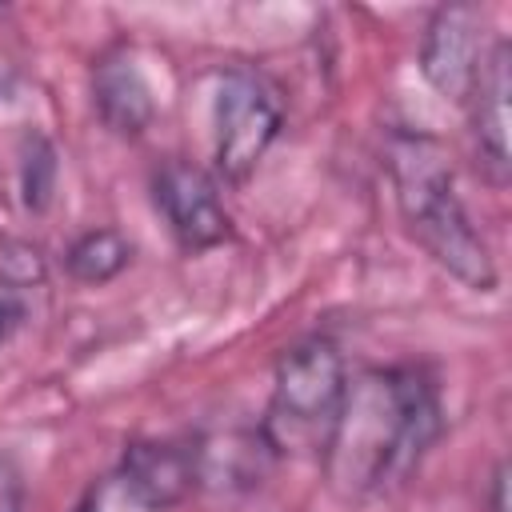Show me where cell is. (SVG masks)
Segmentation results:
<instances>
[{
  "instance_id": "2",
  "label": "cell",
  "mask_w": 512,
  "mask_h": 512,
  "mask_svg": "<svg viewBox=\"0 0 512 512\" xmlns=\"http://www.w3.org/2000/svg\"><path fill=\"white\" fill-rule=\"evenodd\" d=\"M384 168L396 212L428 260L464 288L492 292L500 284V268L456 188V168L444 140L400 124L384 136Z\"/></svg>"
},
{
  "instance_id": "10",
  "label": "cell",
  "mask_w": 512,
  "mask_h": 512,
  "mask_svg": "<svg viewBox=\"0 0 512 512\" xmlns=\"http://www.w3.org/2000/svg\"><path fill=\"white\" fill-rule=\"evenodd\" d=\"M276 448L252 428H228L216 436H196V468H200V488H220V492H252L264 484V476L276 464Z\"/></svg>"
},
{
  "instance_id": "17",
  "label": "cell",
  "mask_w": 512,
  "mask_h": 512,
  "mask_svg": "<svg viewBox=\"0 0 512 512\" xmlns=\"http://www.w3.org/2000/svg\"><path fill=\"white\" fill-rule=\"evenodd\" d=\"M16 324H20V304L8 292H0V348L8 344V336H12Z\"/></svg>"
},
{
  "instance_id": "7",
  "label": "cell",
  "mask_w": 512,
  "mask_h": 512,
  "mask_svg": "<svg viewBox=\"0 0 512 512\" xmlns=\"http://www.w3.org/2000/svg\"><path fill=\"white\" fill-rule=\"evenodd\" d=\"M508 68H512L508 40H492L484 68L476 76V88L464 100L476 168L492 188H504L508 172H512V160H508V88H512V76H508Z\"/></svg>"
},
{
  "instance_id": "9",
  "label": "cell",
  "mask_w": 512,
  "mask_h": 512,
  "mask_svg": "<svg viewBox=\"0 0 512 512\" xmlns=\"http://www.w3.org/2000/svg\"><path fill=\"white\" fill-rule=\"evenodd\" d=\"M92 108L100 124L120 140H140L156 120V96L128 48H112L92 68Z\"/></svg>"
},
{
  "instance_id": "14",
  "label": "cell",
  "mask_w": 512,
  "mask_h": 512,
  "mask_svg": "<svg viewBox=\"0 0 512 512\" xmlns=\"http://www.w3.org/2000/svg\"><path fill=\"white\" fill-rule=\"evenodd\" d=\"M0 268H4V276H8L12 288H28V284H40V280H44V256H40V248L28 244V240L4 244Z\"/></svg>"
},
{
  "instance_id": "13",
  "label": "cell",
  "mask_w": 512,
  "mask_h": 512,
  "mask_svg": "<svg viewBox=\"0 0 512 512\" xmlns=\"http://www.w3.org/2000/svg\"><path fill=\"white\" fill-rule=\"evenodd\" d=\"M76 512H156V508L120 472H108V476H100L84 492V500L76 504Z\"/></svg>"
},
{
  "instance_id": "8",
  "label": "cell",
  "mask_w": 512,
  "mask_h": 512,
  "mask_svg": "<svg viewBox=\"0 0 512 512\" xmlns=\"http://www.w3.org/2000/svg\"><path fill=\"white\" fill-rule=\"evenodd\" d=\"M116 472L156 508H176L200 488L196 436H140L124 444Z\"/></svg>"
},
{
  "instance_id": "3",
  "label": "cell",
  "mask_w": 512,
  "mask_h": 512,
  "mask_svg": "<svg viewBox=\"0 0 512 512\" xmlns=\"http://www.w3.org/2000/svg\"><path fill=\"white\" fill-rule=\"evenodd\" d=\"M348 392V364L344 352L328 336L296 340L276 356L272 368V396L260 420V432L276 448L288 452H316L344 404Z\"/></svg>"
},
{
  "instance_id": "6",
  "label": "cell",
  "mask_w": 512,
  "mask_h": 512,
  "mask_svg": "<svg viewBox=\"0 0 512 512\" xmlns=\"http://www.w3.org/2000/svg\"><path fill=\"white\" fill-rule=\"evenodd\" d=\"M492 44H484V12L476 4H440L420 32V76L424 84L452 104H464L476 88Z\"/></svg>"
},
{
  "instance_id": "12",
  "label": "cell",
  "mask_w": 512,
  "mask_h": 512,
  "mask_svg": "<svg viewBox=\"0 0 512 512\" xmlns=\"http://www.w3.org/2000/svg\"><path fill=\"white\" fill-rule=\"evenodd\" d=\"M20 200L28 212H44L52 204V192H56V176H60V160H56V144L28 128L24 140H20Z\"/></svg>"
},
{
  "instance_id": "5",
  "label": "cell",
  "mask_w": 512,
  "mask_h": 512,
  "mask_svg": "<svg viewBox=\"0 0 512 512\" xmlns=\"http://www.w3.org/2000/svg\"><path fill=\"white\" fill-rule=\"evenodd\" d=\"M152 204L184 252H212L232 240V216L220 196V180L196 160H164L152 172Z\"/></svg>"
},
{
  "instance_id": "4",
  "label": "cell",
  "mask_w": 512,
  "mask_h": 512,
  "mask_svg": "<svg viewBox=\"0 0 512 512\" xmlns=\"http://www.w3.org/2000/svg\"><path fill=\"white\" fill-rule=\"evenodd\" d=\"M284 132V100L252 64H228L212 96V176L244 184Z\"/></svg>"
},
{
  "instance_id": "15",
  "label": "cell",
  "mask_w": 512,
  "mask_h": 512,
  "mask_svg": "<svg viewBox=\"0 0 512 512\" xmlns=\"http://www.w3.org/2000/svg\"><path fill=\"white\" fill-rule=\"evenodd\" d=\"M0 512H24V480L8 456H0Z\"/></svg>"
},
{
  "instance_id": "11",
  "label": "cell",
  "mask_w": 512,
  "mask_h": 512,
  "mask_svg": "<svg viewBox=\"0 0 512 512\" xmlns=\"http://www.w3.org/2000/svg\"><path fill=\"white\" fill-rule=\"evenodd\" d=\"M128 264H132V240L120 228H112V224L84 228L64 248V272L76 284H88V288L112 284Z\"/></svg>"
},
{
  "instance_id": "1",
  "label": "cell",
  "mask_w": 512,
  "mask_h": 512,
  "mask_svg": "<svg viewBox=\"0 0 512 512\" xmlns=\"http://www.w3.org/2000/svg\"><path fill=\"white\" fill-rule=\"evenodd\" d=\"M444 432L436 380L416 364L348 376L344 404L320 444V468L340 500H368L404 484Z\"/></svg>"
},
{
  "instance_id": "16",
  "label": "cell",
  "mask_w": 512,
  "mask_h": 512,
  "mask_svg": "<svg viewBox=\"0 0 512 512\" xmlns=\"http://www.w3.org/2000/svg\"><path fill=\"white\" fill-rule=\"evenodd\" d=\"M488 512H508V464L500 460L488 480Z\"/></svg>"
}]
</instances>
